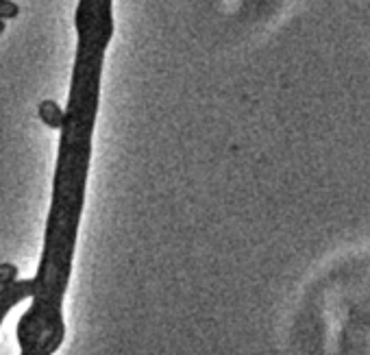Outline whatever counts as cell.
<instances>
[{
  "label": "cell",
  "instance_id": "1",
  "mask_svg": "<svg viewBox=\"0 0 370 355\" xmlns=\"http://www.w3.org/2000/svg\"><path fill=\"white\" fill-rule=\"evenodd\" d=\"M38 116L50 129H61V124H64V109H61L55 101H42L38 107Z\"/></svg>",
  "mask_w": 370,
  "mask_h": 355
},
{
  "label": "cell",
  "instance_id": "2",
  "mask_svg": "<svg viewBox=\"0 0 370 355\" xmlns=\"http://www.w3.org/2000/svg\"><path fill=\"white\" fill-rule=\"evenodd\" d=\"M20 7L13 3V0H0V20H11L18 18Z\"/></svg>",
  "mask_w": 370,
  "mask_h": 355
},
{
  "label": "cell",
  "instance_id": "3",
  "mask_svg": "<svg viewBox=\"0 0 370 355\" xmlns=\"http://www.w3.org/2000/svg\"><path fill=\"white\" fill-rule=\"evenodd\" d=\"M5 28H7L5 20H0V36H3V33H5Z\"/></svg>",
  "mask_w": 370,
  "mask_h": 355
}]
</instances>
